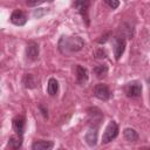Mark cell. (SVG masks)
<instances>
[{
	"label": "cell",
	"instance_id": "6da1fadb",
	"mask_svg": "<svg viewBox=\"0 0 150 150\" xmlns=\"http://www.w3.org/2000/svg\"><path fill=\"white\" fill-rule=\"evenodd\" d=\"M83 46L84 41L80 36H61L57 43L59 50L64 55L79 52L83 48Z\"/></svg>",
	"mask_w": 150,
	"mask_h": 150
},
{
	"label": "cell",
	"instance_id": "7a4b0ae2",
	"mask_svg": "<svg viewBox=\"0 0 150 150\" xmlns=\"http://www.w3.org/2000/svg\"><path fill=\"white\" fill-rule=\"evenodd\" d=\"M118 135V125L115 121H110L103 132V137H102V143L107 144L109 142H111L114 138H116Z\"/></svg>",
	"mask_w": 150,
	"mask_h": 150
},
{
	"label": "cell",
	"instance_id": "3957f363",
	"mask_svg": "<svg viewBox=\"0 0 150 150\" xmlns=\"http://www.w3.org/2000/svg\"><path fill=\"white\" fill-rule=\"evenodd\" d=\"M112 48H114L115 59L120 60L121 56L124 53V49H125V40H124V38H121V36L112 38Z\"/></svg>",
	"mask_w": 150,
	"mask_h": 150
},
{
	"label": "cell",
	"instance_id": "277c9868",
	"mask_svg": "<svg viewBox=\"0 0 150 150\" xmlns=\"http://www.w3.org/2000/svg\"><path fill=\"white\" fill-rule=\"evenodd\" d=\"M124 90L128 97H138L142 94V84L138 81H131L125 86Z\"/></svg>",
	"mask_w": 150,
	"mask_h": 150
},
{
	"label": "cell",
	"instance_id": "5b68a950",
	"mask_svg": "<svg viewBox=\"0 0 150 150\" xmlns=\"http://www.w3.org/2000/svg\"><path fill=\"white\" fill-rule=\"evenodd\" d=\"M90 0H74V6L77 9V12L82 15L83 20H86V23H89L88 20V9H89Z\"/></svg>",
	"mask_w": 150,
	"mask_h": 150
},
{
	"label": "cell",
	"instance_id": "8992f818",
	"mask_svg": "<svg viewBox=\"0 0 150 150\" xmlns=\"http://www.w3.org/2000/svg\"><path fill=\"white\" fill-rule=\"evenodd\" d=\"M94 96L97 97L101 101H107L110 97V90L107 84L104 83H98L94 87Z\"/></svg>",
	"mask_w": 150,
	"mask_h": 150
},
{
	"label": "cell",
	"instance_id": "52a82bcc",
	"mask_svg": "<svg viewBox=\"0 0 150 150\" xmlns=\"http://www.w3.org/2000/svg\"><path fill=\"white\" fill-rule=\"evenodd\" d=\"M39 53H40V49H39V45L36 42L30 41V42L27 43V46H26V56L29 61L38 60Z\"/></svg>",
	"mask_w": 150,
	"mask_h": 150
},
{
	"label": "cell",
	"instance_id": "ba28073f",
	"mask_svg": "<svg viewBox=\"0 0 150 150\" xmlns=\"http://www.w3.org/2000/svg\"><path fill=\"white\" fill-rule=\"evenodd\" d=\"M98 125H90L88 131L86 132V142L89 146H95L97 144V135H98Z\"/></svg>",
	"mask_w": 150,
	"mask_h": 150
},
{
	"label": "cell",
	"instance_id": "9c48e42d",
	"mask_svg": "<svg viewBox=\"0 0 150 150\" xmlns=\"http://www.w3.org/2000/svg\"><path fill=\"white\" fill-rule=\"evenodd\" d=\"M11 22L15 26H23L26 22H27V15L20 11V9H15L12 14H11V18H9Z\"/></svg>",
	"mask_w": 150,
	"mask_h": 150
},
{
	"label": "cell",
	"instance_id": "30bf717a",
	"mask_svg": "<svg viewBox=\"0 0 150 150\" xmlns=\"http://www.w3.org/2000/svg\"><path fill=\"white\" fill-rule=\"evenodd\" d=\"M88 115H89V120H90L91 125H100L103 115H102V112L98 108H96V107L89 108L88 109Z\"/></svg>",
	"mask_w": 150,
	"mask_h": 150
},
{
	"label": "cell",
	"instance_id": "8fae6325",
	"mask_svg": "<svg viewBox=\"0 0 150 150\" xmlns=\"http://www.w3.org/2000/svg\"><path fill=\"white\" fill-rule=\"evenodd\" d=\"M76 81L80 86H83L88 81V71L81 64H76Z\"/></svg>",
	"mask_w": 150,
	"mask_h": 150
},
{
	"label": "cell",
	"instance_id": "7c38bea8",
	"mask_svg": "<svg viewBox=\"0 0 150 150\" xmlns=\"http://www.w3.org/2000/svg\"><path fill=\"white\" fill-rule=\"evenodd\" d=\"M13 130L15 131V134L18 135H22L25 131V124H26V120L23 116H18L13 120Z\"/></svg>",
	"mask_w": 150,
	"mask_h": 150
},
{
	"label": "cell",
	"instance_id": "4fadbf2b",
	"mask_svg": "<svg viewBox=\"0 0 150 150\" xmlns=\"http://www.w3.org/2000/svg\"><path fill=\"white\" fill-rule=\"evenodd\" d=\"M53 146H54V143L53 142H50V141H43V139L35 141L32 144V149L33 150H49Z\"/></svg>",
	"mask_w": 150,
	"mask_h": 150
},
{
	"label": "cell",
	"instance_id": "5bb4252c",
	"mask_svg": "<svg viewBox=\"0 0 150 150\" xmlns=\"http://www.w3.org/2000/svg\"><path fill=\"white\" fill-rule=\"evenodd\" d=\"M47 91H48V94L50 96H55L59 93V82L54 77L49 79L48 84H47Z\"/></svg>",
	"mask_w": 150,
	"mask_h": 150
},
{
	"label": "cell",
	"instance_id": "9a60e30c",
	"mask_svg": "<svg viewBox=\"0 0 150 150\" xmlns=\"http://www.w3.org/2000/svg\"><path fill=\"white\" fill-rule=\"evenodd\" d=\"M123 135H124V138H125L128 142H135V141L138 139V134H137L136 130L132 129V128H127V129H124Z\"/></svg>",
	"mask_w": 150,
	"mask_h": 150
},
{
	"label": "cell",
	"instance_id": "2e32d148",
	"mask_svg": "<svg viewBox=\"0 0 150 150\" xmlns=\"http://www.w3.org/2000/svg\"><path fill=\"white\" fill-rule=\"evenodd\" d=\"M8 145H9L12 149H19V148L22 145V135H18V134H16L15 136L9 137Z\"/></svg>",
	"mask_w": 150,
	"mask_h": 150
},
{
	"label": "cell",
	"instance_id": "e0dca14e",
	"mask_svg": "<svg viewBox=\"0 0 150 150\" xmlns=\"http://www.w3.org/2000/svg\"><path fill=\"white\" fill-rule=\"evenodd\" d=\"M22 82H23V84H25V87L26 88H34L35 86H36V79H35V76L33 75V74H26L25 76H23V80H22Z\"/></svg>",
	"mask_w": 150,
	"mask_h": 150
},
{
	"label": "cell",
	"instance_id": "ac0fdd59",
	"mask_svg": "<svg viewBox=\"0 0 150 150\" xmlns=\"http://www.w3.org/2000/svg\"><path fill=\"white\" fill-rule=\"evenodd\" d=\"M93 73H94V75H96V77H98V79L104 77V76L107 75V73H108V67H107L105 64H98V66L94 67Z\"/></svg>",
	"mask_w": 150,
	"mask_h": 150
},
{
	"label": "cell",
	"instance_id": "d6986e66",
	"mask_svg": "<svg viewBox=\"0 0 150 150\" xmlns=\"http://www.w3.org/2000/svg\"><path fill=\"white\" fill-rule=\"evenodd\" d=\"M105 5H108L111 9H116L120 6V0H103Z\"/></svg>",
	"mask_w": 150,
	"mask_h": 150
},
{
	"label": "cell",
	"instance_id": "ffe728a7",
	"mask_svg": "<svg viewBox=\"0 0 150 150\" xmlns=\"http://www.w3.org/2000/svg\"><path fill=\"white\" fill-rule=\"evenodd\" d=\"M94 55H95V57H97V59H104V57H107V53H105L102 48H100V49L95 50Z\"/></svg>",
	"mask_w": 150,
	"mask_h": 150
},
{
	"label": "cell",
	"instance_id": "44dd1931",
	"mask_svg": "<svg viewBox=\"0 0 150 150\" xmlns=\"http://www.w3.org/2000/svg\"><path fill=\"white\" fill-rule=\"evenodd\" d=\"M46 13H47L46 8H38V9H35V11H34L33 15H34L35 18H41V16H42V15H45Z\"/></svg>",
	"mask_w": 150,
	"mask_h": 150
},
{
	"label": "cell",
	"instance_id": "7402d4cb",
	"mask_svg": "<svg viewBox=\"0 0 150 150\" xmlns=\"http://www.w3.org/2000/svg\"><path fill=\"white\" fill-rule=\"evenodd\" d=\"M45 1H47V0H27V5L30 6V7H33V6H38V5H40V4L45 2Z\"/></svg>",
	"mask_w": 150,
	"mask_h": 150
},
{
	"label": "cell",
	"instance_id": "603a6c76",
	"mask_svg": "<svg viewBox=\"0 0 150 150\" xmlns=\"http://www.w3.org/2000/svg\"><path fill=\"white\" fill-rule=\"evenodd\" d=\"M39 109H40L41 114L43 115V117H46V118H47V117H48V111H47V109H45L42 104H39Z\"/></svg>",
	"mask_w": 150,
	"mask_h": 150
}]
</instances>
